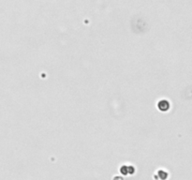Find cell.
<instances>
[{
  "label": "cell",
  "mask_w": 192,
  "mask_h": 180,
  "mask_svg": "<svg viewBox=\"0 0 192 180\" xmlns=\"http://www.w3.org/2000/svg\"><path fill=\"white\" fill-rule=\"evenodd\" d=\"M157 109L162 113H166L171 109V103L168 100H160L157 102Z\"/></svg>",
  "instance_id": "cell-1"
},
{
  "label": "cell",
  "mask_w": 192,
  "mask_h": 180,
  "mask_svg": "<svg viewBox=\"0 0 192 180\" xmlns=\"http://www.w3.org/2000/svg\"><path fill=\"white\" fill-rule=\"evenodd\" d=\"M120 172L121 173L127 176V174H133L135 173V168L132 165H123L120 168Z\"/></svg>",
  "instance_id": "cell-2"
},
{
  "label": "cell",
  "mask_w": 192,
  "mask_h": 180,
  "mask_svg": "<svg viewBox=\"0 0 192 180\" xmlns=\"http://www.w3.org/2000/svg\"><path fill=\"white\" fill-rule=\"evenodd\" d=\"M157 174L160 176V178H167L168 177V173L165 172V171H163V170H160L157 172Z\"/></svg>",
  "instance_id": "cell-3"
}]
</instances>
